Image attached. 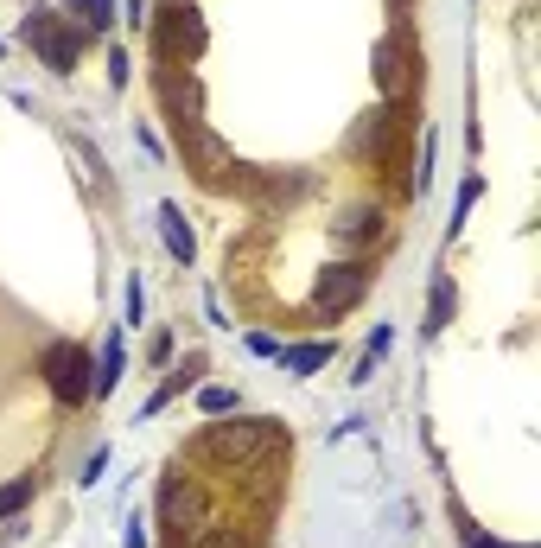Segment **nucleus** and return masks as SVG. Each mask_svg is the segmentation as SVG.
I'll return each mask as SVG.
<instances>
[{
	"label": "nucleus",
	"mask_w": 541,
	"mask_h": 548,
	"mask_svg": "<svg viewBox=\"0 0 541 548\" xmlns=\"http://www.w3.org/2000/svg\"><path fill=\"white\" fill-rule=\"evenodd\" d=\"M45 376H51V396H58L64 408H77V402L96 396L90 351H83V345H51V351H45Z\"/></svg>",
	"instance_id": "nucleus-1"
},
{
	"label": "nucleus",
	"mask_w": 541,
	"mask_h": 548,
	"mask_svg": "<svg viewBox=\"0 0 541 548\" xmlns=\"http://www.w3.org/2000/svg\"><path fill=\"white\" fill-rule=\"evenodd\" d=\"M274 440H281V421H217V427H204V453H217V459H255Z\"/></svg>",
	"instance_id": "nucleus-2"
},
{
	"label": "nucleus",
	"mask_w": 541,
	"mask_h": 548,
	"mask_svg": "<svg viewBox=\"0 0 541 548\" xmlns=\"http://www.w3.org/2000/svg\"><path fill=\"white\" fill-rule=\"evenodd\" d=\"M20 39H26V45H39L45 71L71 77V64H77V39H71V32H64V20H58V13H26Z\"/></svg>",
	"instance_id": "nucleus-3"
},
{
	"label": "nucleus",
	"mask_w": 541,
	"mask_h": 548,
	"mask_svg": "<svg viewBox=\"0 0 541 548\" xmlns=\"http://www.w3.org/2000/svg\"><path fill=\"white\" fill-rule=\"evenodd\" d=\"M179 141L191 147V166H198V173L211 179V185H223V179L236 173V153L223 147V141H217V134L204 128V122H179Z\"/></svg>",
	"instance_id": "nucleus-4"
},
{
	"label": "nucleus",
	"mask_w": 541,
	"mask_h": 548,
	"mask_svg": "<svg viewBox=\"0 0 541 548\" xmlns=\"http://www.w3.org/2000/svg\"><path fill=\"white\" fill-rule=\"evenodd\" d=\"M363 287H370V268H363V262H344V268H331L325 281H319V300H312V306L331 319V313H344V306H357Z\"/></svg>",
	"instance_id": "nucleus-5"
},
{
	"label": "nucleus",
	"mask_w": 541,
	"mask_h": 548,
	"mask_svg": "<svg viewBox=\"0 0 541 548\" xmlns=\"http://www.w3.org/2000/svg\"><path fill=\"white\" fill-rule=\"evenodd\" d=\"M198 45H204V26H198L191 7L160 13V51H166V58H172V51H198Z\"/></svg>",
	"instance_id": "nucleus-6"
},
{
	"label": "nucleus",
	"mask_w": 541,
	"mask_h": 548,
	"mask_svg": "<svg viewBox=\"0 0 541 548\" xmlns=\"http://www.w3.org/2000/svg\"><path fill=\"white\" fill-rule=\"evenodd\" d=\"M376 230H382V211H376V204H351V211L338 217V243H344V249L376 243Z\"/></svg>",
	"instance_id": "nucleus-7"
},
{
	"label": "nucleus",
	"mask_w": 541,
	"mask_h": 548,
	"mask_svg": "<svg viewBox=\"0 0 541 548\" xmlns=\"http://www.w3.org/2000/svg\"><path fill=\"white\" fill-rule=\"evenodd\" d=\"M160 230H166L172 262H191V255H198V236H191V224H185V211H179V204H160Z\"/></svg>",
	"instance_id": "nucleus-8"
},
{
	"label": "nucleus",
	"mask_w": 541,
	"mask_h": 548,
	"mask_svg": "<svg viewBox=\"0 0 541 548\" xmlns=\"http://www.w3.org/2000/svg\"><path fill=\"white\" fill-rule=\"evenodd\" d=\"M325 364H331V345H293V351H281V370L287 376H312Z\"/></svg>",
	"instance_id": "nucleus-9"
},
{
	"label": "nucleus",
	"mask_w": 541,
	"mask_h": 548,
	"mask_svg": "<svg viewBox=\"0 0 541 548\" xmlns=\"http://www.w3.org/2000/svg\"><path fill=\"white\" fill-rule=\"evenodd\" d=\"M32 491H39V478H13V485L0 491V523H7V517H20V510L32 504Z\"/></svg>",
	"instance_id": "nucleus-10"
},
{
	"label": "nucleus",
	"mask_w": 541,
	"mask_h": 548,
	"mask_svg": "<svg viewBox=\"0 0 541 548\" xmlns=\"http://www.w3.org/2000/svg\"><path fill=\"white\" fill-rule=\"evenodd\" d=\"M389 345H395V332L382 325V332L370 338V351H363V364H357V376H351V383H370V376H376V364H382V351H389Z\"/></svg>",
	"instance_id": "nucleus-11"
},
{
	"label": "nucleus",
	"mask_w": 541,
	"mask_h": 548,
	"mask_svg": "<svg viewBox=\"0 0 541 548\" xmlns=\"http://www.w3.org/2000/svg\"><path fill=\"white\" fill-rule=\"evenodd\" d=\"M121 383V338H109V351H102V376H96V396H109Z\"/></svg>",
	"instance_id": "nucleus-12"
},
{
	"label": "nucleus",
	"mask_w": 541,
	"mask_h": 548,
	"mask_svg": "<svg viewBox=\"0 0 541 548\" xmlns=\"http://www.w3.org/2000/svg\"><path fill=\"white\" fill-rule=\"evenodd\" d=\"M198 408H204V415H230V408H236V389H204V396H198Z\"/></svg>",
	"instance_id": "nucleus-13"
},
{
	"label": "nucleus",
	"mask_w": 541,
	"mask_h": 548,
	"mask_svg": "<svg viewBox=\"0 0 541 548\" xmlns=\"http://www.w3.org/2000/svg\"><path fill=\"white\" fill-rule=\"evenodd\" d=\"M141 306H147V287H141V274L128 281V325H141Z\"/></svg>",
	"instance_id": "nucleus-14"
},
{
	"label": "nucleus",
	"mask_w": 541,
	"mask_h": 548,
	"mask_svg": "<svg viewBox=\"0 0 541 548\" xmlns=\"http://www.w3.org/2000/svg\"><path fill=\"white\" fill-rule=\"evenodd\" d=\"M427 179H433V134L421 141V173H414V192H427Z\"/></svg>",
	"instance_id": "nucleus-15"
},
{
	"label": "nucleus",
	"mask_w": 541,
	"mask_h": 548,
	"mask_svg": "<svg viewBox=\"0 0 541 548\" xmlns=\"http://www.w3.org/2000/svg\"><path fill=\"white\" fill-rule=\"evenodd\" d=\"M147 357H153V364H166V357H172V332H153V345H147Z\"/></svg>",
	"instance_id": "nucleus-16"
},
{
	"label": "nucleus",
	"mask_w": 541,
	"mask_h": 548,
	"mask_svg": "<svg viewBox=\"0 0 541 548\" xmlns=\"http://www.w3.org/2000/svg\"><path fill=\"white\" fill-rule=\"evenodd\" d=\"M102 466H109V453L96 447V453H90V466H83V485H96V478H102Z\"/></svg>",
	"instance_id": "nucleus-17"
},
{
	"label": "nucleus",
	"mask_w": 541,
	"mask_h": 548,
	"mask_svg": "<svg viewBox=\"0 0 541 548\" xmlns=\"http://www.w3.org/2000/svg\"><path fill=\"white\" fill-rule=\"evenodd\" d=\"M121 548H147V529H141V517H128V536H121Z\"/></svg>",
	"instance_id": "nucleus-18"
},
{
	"label": "nucleus",
	"mask_w": 541,
	"mask_h": 548,
	"mask_svg": "<svg viewBox=\"0 0 541 548\" xmlns=\"http://www.w3.org/2000/svg\"><path fill=\"white\" fill-rule=\"evenodd\" d=\"M0 51H7V45H0Z\"/></svg>",
	"instance_id": "nucleus-19"
}]
</instances>
